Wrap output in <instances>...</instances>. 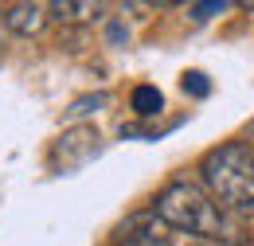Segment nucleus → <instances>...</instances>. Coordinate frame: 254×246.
<instances>
[{
	"label": "nucleus",
	"mask_w": 254,
	"mask_h": 246,
	"mask_svg": "<svg viewBox=\"0 0 254 246\" xmlns=\"http://www.w3.org/2000/svg\"><path fill=\"white\" fill-rule=\"evenodd\" d=\"M180 90L191 94V98H207V94H211V82H207L203 70H188V74L180 78Z\"/></svg>",
	"instance_id": "0eeeda50"
},
{
	"label": "nucleus",
	"mask_w": 254,
	"mask_h": 246,
	"mask_svg": "<svg viewBox=\"0 0 254 246\" xmlns=\"http://www.w3.org/2000/svg\"><path fill=\"white\" fill-rule=\"evenodd\" d=\"M203 191L231 219L254 215V149L243 141H223L199 160Z\"/></svg>",
	"instance_id": "f03ea898"
},
{
	"label": "nucleus",
	"mask_w": 254,
	"mask_h": 246,
	"mask_svg": "<svg viewBox=\"0 0 254 246\" xmlns=\"http://www.w3.org/2000/svg\"><path fill=\"white\" fill-rule=\"evenodd\" d=\"M129 106H133V114H141V118H157L160 110H164V94H160L153 82H141L137 90L129 94Z\"/></svg>",
	"instance_id": "423d86ee"
},
{
	"label": "nucleus",
	"mask_w": 254,
	"mask_h": 246,
	"mask_svg": "<svg viewBox=\"0 0 254 246\" xmlns=\"http://www.w3.org/2000/svg\"><path fill=\"white\" fill-rule=\"evenodd\" d=\"M47 20H51L47 4H32V0H20V4L4 8V28L12 31V35H20V39H32V35H39Z\"/></svg>",
	"instance_id": "20e7f679"
},
{
	"label": "nucleus",
	"mask_w": 254,
	"mask_h": 246,
	"mask_svg": "<svg viewBox=\"0 0 254 246\" xmlns=\"http://www.w3.org/2000/svg\"><path fill=\"white\" fill-rule=\"evenodd\" d=\"M4 35H8V28H4V16H0V51H4Z\"/></svg>",
	"instance_id": "9d476101"
},
{
	"label": "nucleus",
	"mask_w": 254,
	"mask_h": 246,
	"mask_svg": "<svg viewBox=\"0 0 254 246\" xmlns=\"http://www.w3.org/2000/svg\"><path fill=\"white\" fill-rule=\"evenodd\" d=\"M227 4L223 0H207V4H191V16L195 20H207V16H215V12H223Z\"/></svg>",
	"instance_id": "6e6552de"
},
{
	"label": "nucleus",
	"mask_w": 254,
	"mask_h": 246,
	"mask_svg": "<svg viewBox=\"0 0 254 246\" xmlns=\"http://www.w3.org/2000/svg\"><path fill=\"white\" fill-rule=\"evenodd\" d=\"M180 239H184L180 246H219V243H207V239H188V235H180Z\"/></svg>",
	"instance_id": "1a4fd4ad"
},
{
	"label": "nucleus",
	"mask_w": 254,
	"mask_h": 246,
	"mask_svg": "<svg viewBox=\"0 0 254 246\" xmlns=\"http://www.w3.org/2000/svg\"><path fill=\"white\" fill-rule=\"evenodd\" d=\"M118 246H176V243L168 239V227L153 211H141V215H133L129 223H122Z\"/></svg>",
	"instance_id": "7ed1b4c3"
},
{
	"label": "nucleus",
	"mask_w": 254,
	"mask_h": 246,
	"mask_svg": "<svg viewBox=\"0 0 254 246\" xmlns=\"http://www.w3.org/2000/svg\"><path fill=\"white\" fill-rule=\"evenodd\" d=\"M153 215L176 235L207 239V243H219V246H243L239 223L191 180H172V184L160 187L157 199H153Z\"/></svg>",
	"instance_id": "f257e3e1"
},
{
	"label": "nucleus",
	"mask_w": 254,
	"mask_h": 246,
	"mask_svg": "<svg viewBox=\"0 0 254 246\" xmlns=\"http://www.w3.org/2000/svg\"><path fill=\"white\" fill-rule=\"evenodd\" d=\"M47 12H51V20H59V24H86V20H94L98 12H102V4H90V0H82V4L59 0V4H47Z\"/></svg>",
	"instance_id": "39448f33"
}]
</instances>
